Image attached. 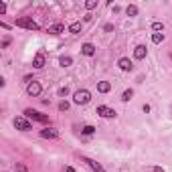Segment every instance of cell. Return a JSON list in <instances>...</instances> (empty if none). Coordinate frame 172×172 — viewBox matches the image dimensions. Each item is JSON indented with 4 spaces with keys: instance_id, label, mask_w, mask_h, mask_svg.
Segmentation results:
<instances>
[{
    "instance_id": "cell-1",
    "label": "cell",
    "mask_w": 172,
    "mask_h": 172,
    "mask_svg": "<svg viewBox=\"0 0 172 172\" xmlns=\"http://www.w3.org/2000/svg\"><path fill=\"white\" fill-rule=\"evenodd\" d=\"M73 101H75V103H79V105H85V103L91 101V93H89L87 89H79V91H75Z\"/></svg>"
},
{
    "instance_id": "cell-2",
    "label": "cell",
    "mask_w": 172,
    "mask_h": 172,
    "mask_svg": "<svg viewBox=\"0 0 172 172\" xmlns=\"http://www.w3.org/2000/svg\"><path fill=\"white\" fill-rule=\"evenodd\" d=\"M25 115L26 118H30V119H34V122H41V123H47L49 122V118L45 115V113H41V111H37V109H25Z\"/></svg>"
},
{
    "instance_id": "cell-3",
    "label": "cell",
    "mask_w": 172,
    "mask_h": 172,
    "mask_svg": "<svg viewBox=\"0 0 172 172\" xmlns=\"http://www.w3.org/2000/svg\"><path fill=\"white\" fill-rule=\"evenodd\" d=\"M16 26H22V29H29V30H39L41 26L30 18H18L16 20Z\"/></svg>"
},
{
    "instance_id": "cell-4",
    "label": "cell",
    "mask_w": 172,
    "mask_h": 172,
    "mask_svg": "<svg viewBox=\"0 0 172 172\" xmlns=\"http://www.w3.org/2000/svg\"><path fill=\"white\" fill-rule=\"evenodd\" d=\"M26 93H29L30 97H37V95H41V83L33 79V81L26 85Z\"/></svg>"
},
{
    "instance_id": "cell-5",
    "label": "cell",
    "mask_w": 172,
    "mask_h": 172,
    "mask_svg": "<svg viewBox=\"0 0 172 172\" xmlns=\"http://www.w3.org/2000/svg\"><path fill=\"white\" fill-rule=\"evenodd\" d=\"M14 128L26 132V130H33V123H30L29 119H25V118H16V119H14Z\"/></svg>"
},
{
    "instance_id": "cell-6",
    "label": "cell",
    "mask_w": 172,
    "mask_h": 172,
    "mask_svg": "<svg viewBox=\"0 0 172 172\" xmlns=\"http://www.w3.org/2000/svg\"><path fill=\"white\" fill-rule=\"evenodd\" d=\"M95 113H97V115H101V118H113V115H115V111H113L111 108H108V105H97Z\"/></svg>"
},
{
    "instance_id": "cell-7",
    "label": "cell",
    "mask_w": 172,
    "mask_h": 172,
    "mask_svg": "<svg viewBox=\"0 0 172 172\" xmlns=\"http://www.w3.org/2000/svg\"><path fill=\"white\" fill-rule=\"evenodd\" d=\"M81 160H83V162L87 164L93 172H103V168H101V164H99V162H95V160H91V158H87V156H83Z\"/></svg>"
},
{
    "instance_id": "cell-8",
    "label": "cell",
    "mask_w": 172,
    "mask_h": 172,
    "mask_svg": "<svg viewBox=\"0 0 172 172\" xmlns=\"http://www.w3.org/2000/svg\"><path fill=\"white\" fill-rule=\"evenodd\" d=\"M33 67H34V69H43V67H45V55H43V53H37V55H34Z\"/></svg>"
},
{
    "instance_id": "cell-9",
    "label": "cell",
    "mask_w": 172,
    "mask_h": 172,
    "mask_svg": "<svg viewBox=\"0 0 172 172\" xmlns=\"http://www.w3.org/2000/svg\"><path fill=\"white\" fill-rule=\"evenodd\" d=\"M118 65H119V69H122V71H132V69H134L132 61H130V59H126V57H122V59L118 61Z\"/></svg>"
},
{
    "instance_id": "cell-10",
    "label": "cell",
    "mask_w": 172,
    "mask_h": 172,
    "mask_svg": "<svg viewBox=\"0 0 172 172\" xmlns=\"http://www.w3.org/2000/svg\"><path fill=\"white\" fill-rule=\"evenodd\" d=\"M81 53L87 55V57H91V55H95V47H93L91 43H85L83 47H81Z\"/></svg>"
},
{
    "instance_id": "cell-11",
    "label": "cell",
    "mask_w": 172,
    "mask_h": 172,
    "mask_svg": "<svg viewBox=\"0 0 172 172\" xmlns=\"http://www.w3.org/2000/svg\"><path fill=\"white\" fill-rule=\"evenodd\" d=\"M41 136H43V138H51V140H53V138H57L59 134H57V130H53V128H45V130H41Z\"/></svg>"
},
{
    "instance_id": "cell-12",
    "label": "cell",
    "mask_w": 172,
    "mask_h": 172,
    "mask_svg": "<svg viewBox=\"0 0 172 172\" xmlns=\"http://www.w3.org/2000/svg\"><path fill=\"white\" fill-rule=\"evenodd\" d=\"M134 57H136V59H144V57H146V47H144V45H138L136 49H134Z\"/></svg>"
},
{
    "instance_id": "cell-13",
    "label": "cell",
    "mask_w": 172,
    "mask_h": 172,
    "mask_svg": "<svg viewBox=\"0 0 172 172\" xmlns=\"http://www.w3.org/2000/svg\"><path fill=\"white\" fill-rule=\"evenodd\" d=\"M109 89H111V83H109V81H99L97 83V91L99 93H108Z\"/></svg>"
},
{
    "instance_id": "cell-14",
    "label": "cell",
    "mask_w": 172,
    "mask_h": 172,
    "mask_svg": "<svg viewBox=\"0 0 172 172\" xmlns=\"http://www.w3.org/2000/svg\"><path fill=\"white\" fill-rule=\"evenodd\" d=\"M47 33H51V34L65 33V25H53V26H49V30H47Z\"/></svg>"
},
{
    "instance_id": "cell-15",
    "label": "cell",
    "mask_w": 172,
    "mask_h": 172,
    "mask_svg": "<svg viewBox=\"0 0 172 172\" xmlns=\"http://www.w3.org/2000/svg\"><path fill=\"white\" fill-rule=\"evenodd\" d=\"M79 30H81V22H71V25H69V33H75V34H77Z\"/></svg>"
},
{
    "instance_id": "cell-16",
    "label": "cell",
    "mask_w": 172,
    "mask_h": 172,
    "mask_svg": "<svg viewBox=\"0 0 172 172\" xmlns=\"http://www.w3.org/2000/svg\"><path fill=\"white\" fill-rule=\"evenodd\" d=\"M162 41H164V33H154L152 34V43H162Z\"/></svg>"
},
{
    "instance_id": "cell-17",
    "label": "cell",
    "mask_w": 172,
    "mask_h": 172,
    "mask_svg": "<svg viewBox=\"0 0 172 172\" xmlns=\"http://www.w3.org/2000/svg\"><path fill=\"white\" fill-rule=\"evenodd\" d=\"M71 63H73V59H71V57H61V59H59V65H61V67H69Z\"/></svg>"
},
{
    "instance_id": "cell-18",
    "label": "cell",
    "mask_w": 172,
    "mask_h": 172,
    "mask_svg": "<svg viewBox=\"0 0 172 172\" xmlns=\"http://www.w3.org/2000/svg\"><path fill=\"white\" fill-rule=\"evenodd\" d=\"M126 12H128V16H136L138 14V6L136 4H130L128 8H126Z\"/></svg>"
},
{
    "instance_id": "cell-19",
    "label": "cell",
    "mask_w": 172,
    "mask_h": 172,
    "mask_svg": "<svg viewBox=\"0 0 172 172\" xmlns=\"http://www.w3.org/2000/svg\"><path fill=\"white\" fill-rule=\"evenodd\" d=\"M132 95H134L132 89H126V91L122 93V101H130V99H132Z\"/></svg>"
},
{
    "instance_id": "cell-20",
    "label": "cell",
    "mask_w": 172,
    "mask_h": 172,
    "mask_svg": "<svg viewBox=\"0 0 172 172\" xmlns=\"http://www.w3.org/2000/svg\"><path fill=\"white\" fill-rule=\"evenodd\" d=\"M81 132H83V134H85V136H91V134H93V132H95V128H93V126H85V128H83V130H81Z\"/></svg>"
},
{
    "instance_id": "cell-21",
    "label": "cell",
    "mask_w": 172,
    "mask_h": 172,
    "mask_svg": "<svg viewBox=\"0 0 172 172\" xmlns=\"http://www.w3.org/2000/svg\"><path fill=\"white\" fill-rule=\"evenodd\" d=\"M95 6H97V0H87V2H85V8H87V10L95 8Z\"/></svg>"
},
{
    "instance_id": "cell-22",
    "label": "cell",
    "mask_w": 172,
    "mask_h": 172,
    "mask_svg": "<svg viewBox=\"0 0 172 172\" xmlns=\"http://www.w3.org/2000/svg\"><path fill=\"white\" fill-rule=\"evenodd\" d=\"M152 29L156 30V33H160V30H164V25H162V22H154V25H152Z\"/></svg>"
},
{
    "instance_id": "cell-23",
    "label": "cell",
    "mask_w": 172,
    "mask_h": 172,
    "mask_svg": "<svg viewBox=\"0 0 172 172\" xmlns=\"http://www.w3.org/2000/svg\"><path fill=\"white\" fill-rule=\"evenodd\" d=\"M59 109H61V111H67V109H69V101H61L59 103Z\"/></svg>"
},
{
    "instance_id": "cell-24",
    "label": "cell",
    "mask_w": 172,
    "mask_h": 172,
    "mask_svg": "<svg viewBox=\"0 0 172 172\" xmlns=\"http://www.w3.org/2000/svg\"><path fill=\"white\" fill-rule=\"evenodd\" d=\"M16 172H26V166L25 164H16Z\"/></svg>"
},
{
    "instance_id": "cell-25",
    "label": "cell",
    "mask_w": 172,
    "mask_h": 172,
    "mask_svg": "<svg viewBox=\"0 0 172 172\" xmlns=\"http://www.w3.org/2000/svg\"><path fill=\"white\" fill-rule=\"evenodd\" d=\"M67 93H69V89H67V87H61V89H59V95H61V97H65Z\"/></svg>"
},
{
    "instance_id": "cell-26",
    "label": "cell",
    "mask_w": 172,
    "mask_h": 172,
    "mask_svg": "<svg viewBox=\"0 0 172 172\" xmlns=\"http://www.w3.org/2000/svg\"><path fill=\"white\" fill-rule=\"evenodd\" d=\"M4 12H6V4H4V2H0V14H4Z\"/></svg>"
},
{
    "instance_id": "cell-27",
    "label": "cell",
    "mask_w": 172,
    "mask_h": 172,
    "mask_svg": "<svg viewBox=\"0 0 172 172\" xmlns=\"http://www.w3.org/2000/svg\"><path fill=\"white\" fill-rule=\"evenodd\" d=\"M154 172H164V168H160V166H156V168H154Z\"/></svg>"
},
{
    "instance_id": "cell-28",
    "label": "cell",
    "mask_w": 172,
    "mask_h": 172,
    "mask_svg": "<svg viewBox=\"0 0 172 172\" xmlns=\"http://www.w3.org/2000/svg\"><path fill=\"white\" fill-rule=\"evenodd\" d=\"M65 172H75V168H71V166H67V168H65Z\"/></svg>"
}]
</instances>
